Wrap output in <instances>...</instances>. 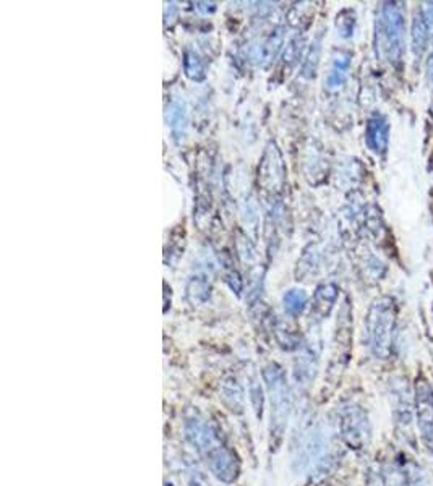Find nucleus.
Returning a JSON list of instances; mask_svg holds the SVG:
<instances>
[{
  "label": "nucleus",
  "instance_id": "obj_26",
  "mask_svg": "<svg viewBox=\"0 0 433 486\" xmlns=\"http://www.w3.org/2000/svg\"><path fill=\"white\" fill-rule=\"evenodd\" d=\"M250 399H252V405H253V410H255L257 417L261 418V413H263V392H261L260 385H258L255 380L250 382Z\"/></svg>",
  "mask_w": 433,
  "mask_h": 486
},
{
  "label": "nucleus",
  "instance_id": "obj_15",
  "mask_svg": "<svg viewBox=\"0 0 433 486\" xmlns=\"http://www.w3.org/2000/svg\"><path fill=\"white\" fill-rule=\"evenodd\" d=\"M352 62V53L347 51L334 52L331 66H329L327 77V88L329 91H338L347 80V71H349Z\"/></svg>",
  "mask_w": 433,
  "mask_h": 486
},
{
  "label": "nucleus",
  "instance_id": "obj_17",
  "mask_svg": "<svg viewBox=\"0 0 433 486\" xmlns=\"http://www.w3.org/2000/svg\"><path fill=\"white\" fill-rule=\"evenodd\" d=\"M211 295V284L204 276H195L187 285V297L194 305H203Z\"/></svg>",
  "mask_w": 433,
  "mask_h": 486
},
{
  "label": "nucleus",
  "instance_id": "obj_4",
  "mask_svg": "<svg viewBox=\"0 0 433 486\" xmlns=\"http://www.w3.org/2000/svg\"><path fill=\"white\" fill-rule=\"evenodd\" d=\"M339 431L349 448L360 451L370 441L368 413L359 404H347L339 412Z\"/></svg>",
  "mask_w": 433,
  "mask_h": 486
},
{
  "label": "nucleus",
  "instance_id": "obj_1",
  "mask_svg": "<svg viewBox=\"0 0 433 486\" xmlns=\"http://www.w3.org/2000/svg\"><path fill=\"white\" fill-rule=\"evenodd\" d=\"M375 51L378 59L399 65L406 52V15L403 3L383 2L375 21Z\"/></svg>",
  "mask_w": 433,
  "mask_h": 486
},
{
  "label": "nucleus",
  "instance_id": "obj_24",
  "mask_svg": "<svg viewBox=\"0 0 433 486\" xmlns=\"http://www.w3.org/2000/svg\"><path fill=\"white\" fill-rule=\"evenodd\" d=\"M303 46H305V38H303V36H296V38H292L288 46H285L284 64L291 66L296 65L297 60L301 59L303 53Z\"/></svg>",
  "mask_w": 433,
  "mask_h": 486
},
{
  "label": "nucleus",
  "instance_id": "obj_28",
  "mask_svg": "<svg viewBox=\"0 0 433 486\" xmlns=\"http://www.w3.org/2000/svg\"><path fill=\"white\" fill-rule=\"evenodd\" d=\"M189 486H207V485H204V483H203V481H202V478H198V476H194V478H191V480H190V483H189Z\"/></svg>",
  "mask_w": 433,
  "mask_h": 486
},
{
  "label": "nucleus",
  "instance_id": "obj_21",
  "mask_svg": "<svg viewBox=\"0 0 433 486\" xmlns=\"http://www.w3.org/2000/svg\"><path fill=\"white\" fill-rule=\"evenodd\" d=\"M383 485L385 486H410L409 474L398 463H388L383 469Z\"/></svg>",
  "mask_w": 433,
  "mask_h": 486
},
{
  "label": "nucleus",
  "instance_id": "obj_29",
  "mask_svg": "<svg viewBox=\"0 0 433 486\" xmlns=\"http://www.w3.org/2000/svg\"><path fill=\"white\" fill-rule=\"evenodd\" d=\"M164 486H174L172 483H167V481H166V483H164Z\"/></svg>",
  "mask_w": 433,
  "mask_h": 486
},
{
  "label": "nucleus",
  "instance_id": "obj_18",
  "mask_svg": "<svg viewBox=\"0 0 433 486\" xmlns=\"http://www.w3.org/2000/svg\"><path fill=\"white\" fill-rule=\"evenodd\" d=\"M166 119H167V125L171 127L174 135H176L177 138L185 135L187 110H185V107L180 104V102H172V104L167 107Z\"/></svg>",
  "mask_w": 433,
  "mask_h": 486
},
{
  "label": "nucleus",
  "instance_id": "obj_25",
  "mask_svg": "<svg viewBox=\"0 0 433 486\" xmlns=\"http://www.w3.org/2000/svg\"><path fill=\"white\" fill-rule=\"evenodd\" d=\"M276 339H278L279 345L283 347L285 350H292L297 349L299 347V337L297 334L291 331L289 326H284V324H279L278 328H276Z\"/></svg>",
  "mask_w": 433,
  "mask_h": 486
},
{
  "label": "nucleus",
  "instance_id": "obj_23",
  "mask_svg": "<svg viewBox=\"0 0 433 486\" xmlns=\"http://www.w3.org/2000/svg\"><path fill=\"white\" fill-rule=\"evenodd\" d=\"M355 28V12L351 8H344L336 16V29L341 38H351Z\"/></svg>",
  "mask_w": 433,
  "mask_h": 486
},
{
  "label": "nucleus",
  "instance_id": "obj_10",
  "mask_svg": "<svg viewBox=\"0 0 433 486\" xmlns=\"http://www.w3.org/2000/svg\"><path fill=\"white\" fill-rule=\"evenodd\" d=\"M283 28H273L268 33L261 41H257L255 44H252L248 49V59L250 62L258 66H266L268 64H271L278 56V52L281 51V46H283L284 41V33Z\"/></svg>",
  "mask_w": 433,
  "mask_h": 486
},
{
  "label": "nucleus",
  "instance_id": "obj_6",
  "mask_svg": "<svg viewBox=\"0 0 433 486\" xmlns=\"http://www.w3.org/2000/svg\"><path fill=\"white\" fill-rule=\"evenodd\" d=\"M414 413L422 443L433 454V387L422 376L414 386Z\"/></svg>",
  "mask_w": 433,
  "mask_h": 486
},
{
  "label": "nucleus",
  "instance_id": "obj_3",
  "mask_svg": "<svg viewBox=\"0 0 433 486\" xmlns=\"http://www.w3.org/2000/svg\"><path fill=\"white\" fill-rule=\"evenodd\" d=\"M263 380L270 391L271 402V449H278L283 443L285 426L291 415V392L283 368L270 363L263 369Z\"/></svg>",
  "mask_w": 433,
  "mask_h": 486
},
{
  "label": "nucleus",
  "instance_id": "obj_9",
  "mask_svg": "<svg viewBox=\"0 0 433 486\" xmlns=\"http://www.w3.org/2000/svg\"><path fill=\"white\" fill-rule=\"evenodd\" d=\"M185 436L190 441L191 446H195L200 454H207L214 446L221 444L222 441L218 435V431L209 425L207 420L194 417L185 423Z\"/></svg>",
  "mask_w": 433,
  "mask_h": 486
},
{
  "label": "nucleus",
  "instance_id": "obj_12",
  "mask_svg": "<svg viewBox=\"0 0 433 486\" xmlns=\"http://www.w3.org/2000/svg\"><path fill=\"white\" fill-rule=\"evenodd\" d=\"M430 41H432L430 25H428L422 8H419V10L414 13L412 29H410V49H412V53L416 59H421L423 53L428 51Z\"/></svg>",
  "mask_w": 433,
  "mask_h": 486
},
{
  "label": "nucleus",
  "instance_id": "obj_8",
  "mask_svg": "<svg viewBox=\"0 0 433 486\" xmlns=\"http://www.w3.org/2000/svg\"><path fill=\"white\" fill-rule=\"evenodd\" d=\"M211 474L222 483H234L240 474L239 459L224 444L214 446L207 454H203Z\"/></svg>",
  "mask_w": 433,
  "mask_h": 486
},
{
  "label": "nucleus",
  "instance_id": "obj_5",
  "mask_svg": "<svg viewBox=\"0 0 433 486\" xmlns=\"http://www.w3.org/2000/svg\"><path fill=\"white\" fill-rule=\"evenodd\" d=\"M285 185V166L276 143H268L258 166V186L268 195H279Z\"/></svg>",
  "mask_w": 433,
  "mask_h": 486
},
{
  "label": "nucleus",
  "instance_id": "obj_19",
  "mask_svg": "<svg viewBox=\"0 0 433 486\" xmlns=\"http://www.w3.org/2000/svg\"><path fill=\"white\" fill-rule=\"evenodd\" d=\"M307 302H309V297H307L305 291H302V289H291L283 297L285 313L291 316L302 315L303 310L307 308Z\"/></svg>",
  "mask_w": 433,
  "mask_h": 486
},
{
  "label": "nucleus",
  "instance_id": "obj_27",
  "mask_svg": "<svg viewBox=\"0 0 433 486\" xmlns=\"http://www.w3.org/2000/svg\"><path fill=\"white\" fill-rule=\"evenodd\" d=\"M430 52H428V59H427V77L430 82H433V33H432V41H430Z\"/></svg>",
  "mask_w": 433,
  "mask_h": 486
},
{
  "label": "nucleus",
  "instance_id": "obj_22",
  "mask_svg": "<svg viewBox=\"0 0 433 486\" xmlns=\"http://www.w3.org/2000/svg\"><path fill=\"white\" fill-rule=\"evenodd\" d=\"M184 70L185 75L194 82H203L204 77H207V71H204L203 60L200 59L198 53H195L194 51H187L185 52V59H184Z\"/></svg>",
  "mask_w": 433,
  "mask_h": 486
},
{
  "label": "nucleus",
  "instance_id": "obj_11",
  "mask_svg": "<svg viewBox=\"0 0 433 486\" xmlns=\"http://www.w3.org/2000/svg\"><path fill=\"white\" fill-rule=\"evenodd\" d=\"M365 145L373 154H385L390 145V122L385 115L373 114L365 127Z\"/></svg>",
  "mask_w": 433,
  "mask_h": 486
},
{
  "label": "nucleus",
  "instance_id": "obj_20",
  "mask_svg": "<svg viewBox=\"0 0 433 486\" xmlns=\"http://www.w3.org/2000/svg\"><path fill=\"white\" fill-rule=\"evenodd\" d=\"M320 53H321V34L316 36V38L312 41L309 53L305 56V60H303L302 65V77L310 80L315 77L316 69H318V62H320Z\"/></svg>",
  "mask_w": 433,
  "mask_h": 486
},
{
  "label": "nucleus",
  "instance_id": "obj_7",
  "mask_svg": "<svg viewBox=\"0 0 433 486\" xmlns=\"http://www.w3.org/2000/svg\"><path fill=\"white\" fill-rule=\"evenodd\" d=\"M328 438L320 428H310L303 433L301 444L297 448L296 462L303 469H320L329 461Z\"/></svg>",
  "mask_w": 433,
  "mask_h": 486
},
{
  "label": "nucleus",
  "instance_id": "obj_16",
  "mask_svg": "<svg viewBox=\"0 0 433 486\" xmlns=\"http://www.w3.org/2000/svg\"><path fill=\"white\" fill-rule=\"evenodd\" d=\"M316 362H318V354L314 350V347H305L296 363V378L299 385L307 386L314 381L316 373Z\"/></svg>",
  "mask_w": 433,
  "mask_h": 486
},
{
  "label": "nucleus",
  "instance_id": "obj_13",
  "mask_svg": "<svg viewBox=\"0 0 433 486\" xmlns=\"http://www.w3.org/2000/svg\"><path fill=\"white\" fill-rule=\"evenodd\" d=\"M338 295H339V289L336 284L327 282L318 285L314 295V302H312L310 315L314 316V319L321 321L327 318V316L331 313L334 303L338 300Z\"/></svg>",
  "mask_w": 433,
  "mask_h": 486
},
{
  "label": "nucleus",
  "instance_id": "obj_14",
  "mask_svg": "<svg viewBox=\"0 0 433 486\" xmlns=\"http://www.w3.org/2000/svg\"><path fill=\"white\" fill-rule=\"evenodd\" d=\"M220 394H221L220 396L221 402L224 404V407L229 410L231 413H234V415L244 413V409H245L244 387L234 376H229L226 378V380H222L220 386Z\"/></svg>",
  "mask_w": 433,
  "mask_h": 486
},
{
  "label": "nucleus",
  "instance_id": "obj_2",
  "mask_svg": "<svg viewBox=\"0 0 433 486\" xmlns=\"http://www.w3.org/2000/svg\"><path fill=\"white\" fill-rule=\"evenodd\" d=\"M396 328V302L391 297H380L370 305L365 332L367 345L375 359L386 360L391 355Z\"/></svg>",
  "mask_w": 433,
  "mask_h": 486
}]
</instances>
